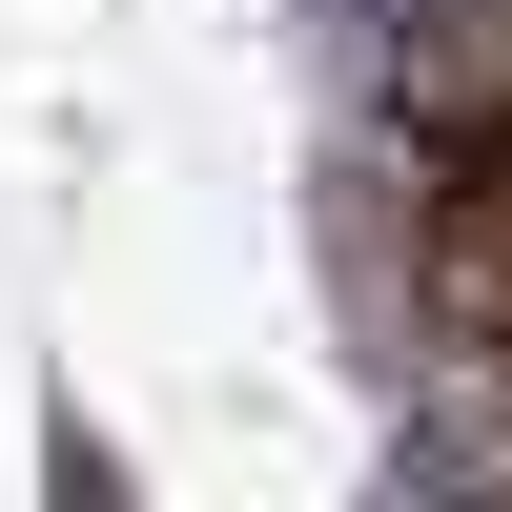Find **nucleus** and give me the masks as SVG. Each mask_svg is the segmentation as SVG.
Returning a JSON list of instances; mask_svg holds the SVG:
<instances>
[{"mask_svg":"<svg viewBox=\"0 0 512 512\" xmlns=\"http://www.w3.org/2000/svg\"><path fill=\"white\" fill-rule=\"evenodd\" d=\"M431 287H451V328H472V349H512V144L451 164V205H431Z\"/></svg>","mask_w":512,"mask_h":512,"instance_id":"2","label":"nucleus"},{"mask_svg":"<svg viewBox=\"0 0 512 512\" xmlns=\"http://www.w3.org/2000/svg\"><path fill=\"white\" fill-rule=\"evenodd\" d=\"M390 123H410L431 164L512 144V0H410V41H390Z\"/></svg>","mask_w":512,"mask_h":512,"instance_id":"1","label":"nucleus"}]
</instances>
